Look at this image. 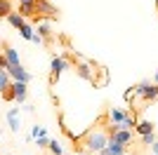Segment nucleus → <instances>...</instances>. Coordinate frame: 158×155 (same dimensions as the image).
Masks as SVG:
<instances>
[{"instance_id":"17","label":"nucleus","mask_w":158,"mask_h":155,"mask_svg":"<svg viewBox=\"0 0 158 155\" xmlns=\"http://www.w3.org/2000/svg\"><path fill=\"white\" fill-rule=\"evenodd\" d=\"M12 12V0H0V19H7Z\"/></svg>"},{"instance_id":"19","label":"nucleus","mask_w":158,"mask_h":155,"mask_svg":"<svg viewBox=\"0 0 158 155\" xmlns=\"http://www.w3.org/2000/svg\"><path fill=\"white\" fill-rule=\"evenodd\" d=\"M10 85H12V78L7 75V71H0V94H2Z\"/></svg>"},{"instance_id":"15","label":"nucleus","mask_w":158,"mask_h":155,"mask_svg":"<svg viewBox=\"0 0 158 155\" xmlns=\"http://www.w3.org/2000/svg\"><path fill=\"white\" fill-rule=\"evenodd\" d=\"M7 21H10V26H14L17 31H21V28H24V26L28 24V21L24 19V17H21L19 12H12V14H10V17H7Z\"/></svg>"},{"instance_id":"11","label":"nucleus","mask_w":158,"mask_h":155,"mask_svg":"<svg viewBox=\"0 0 158 155\" xmlns=\"http://www.w3.org/2000/svg\"><path fill=\"white\" fill-rule=\"evenodd\" d=\"M17 12H19L24 19H35V0L19 2V10H17Z\"/></svg>"},{"instance_id":"30","label":"nucleus","mask_w":158,"mask_h":155,"mask_svg":"<svg viewBox=\"0 0 158 155\" xmlns=\"http://www.w3.org/2000/svg\"><path fill=\"white\" fill-rule=\"evenodd\" d=\"M73 155H80V153H73Z\"/></svg>"},{"instance_id":"27","label":"nucleus","mask_w":158,"mask_h":155,"mask_svg":"<svg viewBox=\"0 0 158 155\" xmlns=\"http://www.w3.org/2000/svg\"><path fill=\"white\" fill-rule=\"evenodd\" d=\"M151 153H156V155H158V139H156V143L151 146Z\"/></svg>"},{"instance_id":"20","label":"nucleus","mask_w":158,"mask_h":155,"mask_svg":"<svg viewBox=\"0 0 158 155\" xmlns=\"http://www.w3.org/2000/svg\"><path fill=\"white\" fill-rule=\"evenodd\" d=\"M19 33H21V38H24V40H31L35 31H33V26H31V24H26V26H24V28H21Z\"/></svg>"},{"instance_id":"8","label":"nucleus","mask_w":158,"mask_h":155,"mask_svg":"<svg viewBox=\"0 0 158 155\" xmlns=\"http://www.w3.org/2000/svg\"><path fill=\"white\" fill-rule=\"evenodd\" d=\"M130 113V110H123V108H116V106H111L109 108V113H106V120L111 125H116V129L123 125V120H125V115Z\"/></svg>"},{"instance_id":"31","label":"nucleus","mask_w":158,"mask_h":155,"mask_svg":"<svg viewBox=\"0 0 158 155\" xmlns=\"http://www.w3.org/2000/svg\"><path fill=\"white\" fill-rule=\"evenodd\" d=\"M156 5H158V0H156Z\"/></svg>"},{"instance_id":"7","label":"nucleus","mask_w":158,"mask_h":155,"mask_svg":"<svg viewBox=\"0 0 158 155\" xmlns=\"http://www.w3.org/2000/svg\"><path fill=\"white\" fill-rule=\"evenodd\" d=\"M10 92H12V101H14V103H24V101H26V97H28V85L14 82V80H12Z\"/></svg>"},{"instance_id":"13","label":"nucleus","mask_w":158,"mask_h":155,"mask_svg":"<svg viewBox=\"0 0 158 155\" xmlns=\"http://www.w3.org/2000/svg\"><path fill=\"white\" fill-rule=\"evenodd\" d=\"M76 73H78V78H83V80L94 82V73H92V68H90V64H85V61L76 64Z\"/></svg>"},{"instance_id":"10","label":"nucleus","mask_w":158,"mask_h":155,"mask_svg":"<svg viewBox=\"0 0 158 155\" xmlns=\"http://www.w3.org/2000/svg\"><path fill=\"white\" fill-rule=\"evenodd\" d=\"M7 125H10V129H12V132H19V127H21V115H19V108H17V106L7 110Z\"/></svg>"},{"instance_id":"29","label":"nucleus","mask_w":158,"mask_h":155,"mask_svg":"<svg viewBox=\"0 0 158 155\" xmlns=\"http://www.w3.org/2000/svg\"><path fill=\"white\" fill-rule=\"evenodd\" d=\"M19 2H26V0H19Z\"/></svg>"},{"instance_id":"12","label":"nucleus","mask_w":158,"mask_h":155,"mask_svg":"<svg viewBox=\"0 0 158 155\" xmlns=\"http://www.w3.org/2000/svg\"><path fill=\"white\" fill-rule=\"evenodd\" d=\"M35 35H40V38L45 40V45H50V40H52V28H50V24H45V21H40V24H35Z\"/></svg>"},{"instance_id":"28","label":"nucleus","mask_w":158,"mask_h":155,"mask_svg":"<svg viewBox=\"0 0 158 155\" xmlns=\"http://www.w3.org/2000/svg\"><path fill=\"white\" fill-rule=\"evenodd\" d=\"M153 82L158 85V68H156V73H153Z\"/></svg>"},{"instance_id":"32","label":"nucleus","mask_w":158,"mask_h":155,"mask_svg":"<svg viewBox=\"0 0 158 155\" xmlns=\"http://www.w3.org/2000/svg\"><path fill=\"white\" fill-rule=\"evenodd\" d=\"M151 155H156V153H151Z\"/></svg>"},{"instance_id":"16","label":"nucleus","mask_w":158,"mask_h":155,"mask_svg":"<svg viewBox=\"0 0 158 155\" xmlns=\"http://www.w3.org/2000/svg\"><path fill=\"white\" fill-rule=\"evenodd\" d=\"M99 155H127V148H123V146H113V143H109L104 150H99Z\"/></svg>"},{"instance_id":"24","label":"nucleus","mask_w":158,"mask_h":155,"mask_svg":"<svg viewBox=\"0 0 158 155\" xmlns=\"http://www.w3.org/2000/svg\"><path fill=\"white\" fill-rule=\"evenodd\" d=\"M35 146H38V148H47V146H50V139H47V136H40V139H35Z\"/></svg>"},{"instance_id":"23","label":"nucleus","mask_w":158,"mask_h":155,"mask_svg":"<svg viewBox=\"0 0 158 155\" xmlns=\"http://www.w3.org/2000/svg\"><path fill=\"white\" fill-rule=\"evenodd\" d=\"M47 148H50V153H52V155H61V153H64V150H61V146H59V141H50V146H47Z\"/></svg>"},{"instance_id":"3","label":"nucleus","mask_w":158,"mask_h":155,"mask_svg":"<svg viewBox=\"0 0 158 155\" xmlns=\"http://www.w3.org/2000/svg\"><path fill=\"white\" fill-rule=\"evenodd\" d=\"M66 68H71L69 59L57 57V54H54V57H52V61H50V85H57V80L61 78V73H64Z\"/></svg>"},{"instance_id":"1","label":"nucleus","mask_w":158,"mask_h":155,"mask_svg":"<svg viewBox=\"0 0 158 155\" xmlns=\"http://www.w3.org/2000/svg\"><path fill=\"white\" fill-rule=\"evenodd\" d=\"M78 143H83V148H85L87 153H99V150H104L106 146H109V132H106L104 125L92 127L78 139Z\"/></svg>"},{"instance_id":"26","label":"nucleus","mask_w":158,"mask_h":155,"mask_svg":"<svg viewBox=\"0 0 158 155\" xmlns=\"http://www.w3.org/2000/svg\"><path fill=\"white\" fill-rule=\"evenodd\" d=\"M0 71H7V59L2 57V52H0Z\"/></svg>"},{"instance_id":"18","label":"nucleus","mask_w":158,"mask_h":155,"mask_svg":"<svg viewBox=\"0 0 158 155\" xmlns=\"http://www.w3.org/2000/svg\"><path fill=\"white\" fill-rule=\"evenodd\" d=\"M135 127H137V117L132 115V113H127V115H125V120H123V125H120L118 129H130V132H132Z\"/></svg>"},{"instance_id":"4","label":"nucleus","mask_w":158,"mask_h":155,"mask_svg":"<svg viewBox=\"0 0 158 155\" xmlns=\"http://www.w3.org/2000/svg\"><path fill=\"white\" fill-rule=\"evenodd\" d=\"M132 89H135V94H139V97L144 99V101H156V99H158V85H156V82L144 80V82L135 85Z\"/></svg>"},{"instance_id":"21","label":"nucleus","mask_w":158,"mask_h":155,"mask_svg":"<svg viewBox=\"0 0 158 155\" xmlns=\"http://www.w3.org/2000/svg\"><path fill=\"white\" fill-rule=\"evenodd\" d=\"M156 132H153V134H146V136H142V143H144V146H149V148H151L153 143H156Z\"/></svg>"},{"instance_id":"5","label":"nucleus","mask_w":158,"mask_h":155,"mask_svg":"<svg viewBox=\"0 0 158 155\" xmlns=\"http://www.w3.org/2000/svg\"><path fill=\"white\" fill-rule=\"evenodd\" d=\"M109 143L113 146H123V148H130L132 146V132L130 129H116L109 134Z\"/></svg>"},{"instance_id":"6","label":"nucleus","mask_w":158,"mask_h":155,"mask_svg":"<svg viewBox=\"0 0 158 155\" xmlns=\"http://www.w3.org/2000/svg\"><path fill=\"white\" fill-rule=\"evenodd\" d=\"M7 75L12 78L14 82H24V85H28L31 82V73L24 68V66H7Z\"/></svg>"},{"instance_id":"9","label":"nucleus","mask_w":158,"mask_h":155,"mask_svg":"<svg viewBox=\"0 0 158 155\" xmlns=\"http://www.w3.org/2000/svg\"><path fill=\"white\" fill-rule=\"evenodd\" d=\"M2 57L7 59V66H19V52L14 50L12 45H7V42H2Z\"/></svg>"},{"instance_id":"22","label":"nucleus","mask_w":158,"mask_h":155,"mask_svg":"<svg viewBox=\"0 0 158 155\" xmlns=\"http://www.w3.org/2000/svg\"><path fill=\"white\" fill-rule=\"evenodd\" d=\"M40 136H47L45 134V127H38V125H35V127L31 129V139H40Z\"/></svg>"},{"instance_id":"2","label":"nucleus","mask_w":158,"mask_h":155,"mask_svg":"<svg viewBox=\"0 0 158 155\" xmlns=\"http://www.w3.org/2000/svg\"><path fill=\"white\" fill-rule=\"evenodd\" d=\"M59 17V10L50 2V0H35V24H40L43 19H57Z\"/></svg>"},{"instance_id":"14","label":"nucleus","mask_w":158,"mask_h":155,"mask_svg":"<svg viewBox=\"0 0 158 155\" xmlns=\"http://www.w3.org/2000/svg\"><path fill=\"white\" fill-rule=\"evenodd\" d=\"M135 132H137L139 136L153 134V132H156V125H153L151 120H139V122H137V127H135Z\"/></svg>"},{"instance_id":"25","label":"nucleus","mask_w":158,"mask_h":155,"mask_svg":"<svg viewBox=\"0 0 158 155\" xmlns=\"http://www.w3.org/2000/svg\"><path fill=\"white\" fill-rule=\"evenodd\" d=\"M31 42H33V45H38V47H43V45H45V40L40 38V35H35V33H33V38H31Z\"/></svg>"}]
</instances>
